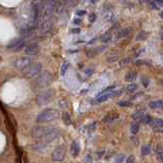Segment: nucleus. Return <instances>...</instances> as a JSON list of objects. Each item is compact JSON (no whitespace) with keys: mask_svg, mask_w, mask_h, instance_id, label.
<instances>
[{"mask_svg":"<svg viewBox=\"0 0 163 163\" xmlns=\"http://www.w3.org/2000/svg\"><path fill=\"white\" fill-rule=\"evenodd\" d=\"M59 117V111L54 108H47L41 111L37 116V122L39 124H45V122H50L55 120Z\"/></svg>","mask_w":163,"mask_h":163,"instance_id":"obj_1","label":"nucleus"},{"mask_svg":"<svg viewBox=\"0 0 163 163\" xmlns=\"http://www.w3.org/2000/svg\"><path fill=\"white\" fill-rule=\"evenodd\" d=\"M42 63L40 62H34L29 64L27 67L23 69V75L27 79H32L36 76H38L39 73L42 71Z\"/></svg>","mask_w":163,"mask_h":163,"instance_id":"obj_2","label":"nucleus"},{"mask_svg":"<svg viewBox=\"0 0 163 163\" xmlns=\"http://www.w3.org/2000/svg\"><path fill=\"white\" fill-rule=\"evenodd\" d=\"M53 82V76L48 71H43L39 73V76L36 79V84L39 88H46L49 87Z\"/></svg>","mask_w":163,"mask_h":163,"instance_id":"obj_3","label":"nucleus"},{"mask_svg":"<svg viewBox=\"0 0 163 163\" xmlns=\"http://www.w3.org/2000/svg\"><path fill=\"white\" fill-rule=\"evenodd\" d=\"M55 96V92L53 89H48L45 90V91L41 92L36 98V102L38 103V105H47L50 102L53 101Z\"/></svg>","mask_w":163,"mask_h":163,"instance_id":"obj_4","label":"nucleus"},{"mask_svg":"<svg viewBox=\"0 0 163 163\" xmlns=\"http://www.w3.org/2000/svg\"><path fill=\"white\" fill-rule=\"evenodd\" d=\"M55 129L53 126H43V125H39V126H34L31 130V136L35 139H41L45 137L46 134H50L53 132Z\"/></svg>","mask_w":163,"mask_h":163,"instance_id":"obj_5","label":"nucleus"},{"mask_svg":"<svg viewBox=\"0 0 163 163\" xmlns=\"http://www.w3.org/2000/svg\"><path fill=\"white\" fill-rule=\"evenodd\" d=\"M55 6H56L55 0H47V1L45 2V5L43 7V11H42L44 22L49 20V18L52 16L53 12L55 10Z\"/></svg>","mask_w":163,"mask_h":163,"instance_id":"obj_6","label":"nucleus"},{"mask_svg":"<svg viewBox=\"0 0 163 163\" xmlns=\"http://www.w3.org/2000/svg\"><path fill=\"white\" fill-rule=\"evenodd\" d=\"M24 38H15L7 44L6 48L8 50H12V52H18L24 47Z\"/></svg>","mask_w":163,"mask_h":163,"instance_id":"obj_7","label":"nucleus"},{"mask_svg":"<svg viewBox=\"0 0 163 163\" xmlns=\"http://www.w3.org/2000/svg\"><path fill=\"white\" fill-rule=\"evenodd\" d=\"M32 63V58L29 56H23L19 57V58L15 59L13 61V66L18 69H24V67H27L29 64Z\"/></svg>","mask_w":163,"mask_h":163,"instance_id":"obj_8","label":"nucleus"},{"mask_svg":"<svg viewBox=\"0 0 163 163\" xmlns=\"http://www.w3.org/2000/svg\"><path fill=\"white\" fill-rule=\"evenodd\" d=\"M65 157V148L64 146H58L52 152V160L55 162L62 161Z\"/></svg>","mask_w":163,"mask_h":163,"instance_id":"obj_9","label":"nucleus"},{"mask_svg":"<svg viewBox=\"0 0 163 163\" xmlns=\"http://www.w3.org/2000/svg\"><path fill=\"white\" fill-rule=\"evenodd\" d=\"M39 52H40V46H39V44H37V43L30 44L24 48V53H26V55H28V56L38 55Z\"/></svg>","mask_w":163,"mask_h":163,"instance_id":"obj_10","label":"nucleus"},{"mask_svg":"<svg viewBox=\"0 0 163 163\" xmlns=\"http://www.w3.org/2000/svg\"><path fill=\"white\" fill-rule=\"evenodd\" d=\"M121 94V91H110V92H107V93H104L102 94V95H99L97 98V101L98 102H104V101H107L108 99L112 97H115V96H119Z\"/></svg>","mask_w":163,"mask_h":163,"instance_id":"obj_11","label":"nucleus"},{"mask_svg":"<svg viewBox=\"0 0 163 163\" xmlns=\"http://www.w3.org/2000/svg\"><path fill=\"white\" fill-rule=\"evenodd\" d=\"M150 125L152 126L154 132L156 133H161L163 129V121L160 118H156V119H152L150 122Z\"/></svg>","mask_w":163,"mask_h":163,"instance_id":"obj_12","label":"nucleus"},{"mask_svg":"<svg viewBox=\"0 0 163 163\" xmlns=\"http://www.w3.org/2000/svg\"><path fill=\"white\" fill-rule=\"evenodd\" d=\"M57 136H58V132H57L56 129H54L53 132L46 134V136L43 137V138L39 139V140L42 143H45V144H49V143H51L52 141H54L55 139L57 138Z\"/></svg>","mask_w":163,"mask_h":163,"instance_id":"obj_13","label":"nucleus"},{"mask_svg":"<svg viewBox=\"0 0 163 163\" xmlns=\"http://www.w3.org/2000/svg\"><path fill=\"white\" fill-rule=\"evenodd\" d=\"M81 152V147H80V144L77 143L76 141L72 142V144L71 146V153L73 157H76L77 155L80 154Z\"/></svg>","mask_w":163,"mask_h":163,"instance_id":"obj_14","label":"nucleus"},{"mask_svg":"<svg viewBox=\"0 0 163 163\" xmlns=\"http://www.w3.org/2000/svg\"><path fill=\"white\" fill-rule=\"evenodd\" d=\"M117 117H118V115L115 112H110L107 114V115H105L103 117V122H105V124H111V122H113Z\"/></svg>","mask_w":163,"mask_h":163,"instance_id":"obj_15","label":"nucleus"},{"mask_svg":"<svg viewBox=\"0 0 163 163\" xmlns=\"http://www.w3.org/2000/svg\"><path fill=\"white\" fill-rule=\"evenodd\" d=\"M47 148H48V144H45V143H39V144L33 146V149H35L38 152H45Z\"/></svg>","mask_w":163,"mask_h":163,"instance_id":"obj_16","label":"nucleus"},{"mask_svg":"<svg viewBox=\"0 0 163 163\" xmlns=\"http://www.w3.org/2000/svg\"><path fill=\"white\" fill-rule=\"evenodd\" d=\"M133 31V28L132 27H129V28H125L124 30H121L119 33L117 34V38H124V37H128L130 32Z\"/></svg>","mask_w":163,"mask_h":163,"instance_id":"obj_17","label":"nucleus"},{"mask_svg":"<svg viewBox=\"0 0 163 163\" xmlns=\"http://www.w3.org/2000/svg\"><path fill=\"white\" fill-rule=\"evenodd\" d=\"M50 27H51L50 20L43 22L42 26H41V28H40V33H41V34H45V33H47L49 30H50Z\"/></svg>","mask_w":163,"mask_h":163,"instance_id":"obj_18","label":"nucleus"},{"mask_svg":"<svg viewBox=\"0 0 163 163\" xmlns=\"http://www.w3.org/2000/svg\"><path fill=\"white\" fill-rule=\"evenodd\" d=\"M136 79H137V72L134 71H129L124 76V80L126 82H129V83H132V82H134Z\"/></svg>","mask_w":163,"mask_h":163,"instance_id":"obj_19","label":"nucleus"},{"mask_svg":"<svg viewBox=\"0 0 163 163\" xmlns=\"http://www.w3.org/2000/svg\"><path fill=\"white\" fill-rule=\"evenodd\" d=\"M144 115H145L144 111H141V110H137V111H134L132 114V117L136 121H138V120H142V118L144 117Z\"/></svg>","mask_w":163,"mask_h":163,"instance_id":"obj_20","label":"nucleus"},{"mask_svg":"<svg viewBox=\"0 0 163 163\" xmlns=\"http://www.w3.org/2000/svg\"><path fill=\"white\" fill-rule=\"evenodd\" d=\"M162 100H156V101H151L149 103V107L152 109H158L162 107Z\"/></svg>","mask_w":163,"mask_h":163,"instance_id":"obj_21","label":"nucleus"},{"mask_svg":"<svg viewBox=\"0 0 163 163\" xmlns=\"http://www.w3.org/2000/svg\"><path fill=\"white\" fill-rule=\"evenodd\" d=\"M149 36V33H147L145 31H141L139 34L136 36V41H145Z\"/></svg>","mask_w":163,"mask_h":163,"instance_id":"obj_22","label":"nucleus"},{"mask_svg":"<svg viewBox=\"0 0 163 163\" xmlns=\"http://www.w3.org/2000/svg\"><path fill=\"white\" fill-rule=\"evenodd\" d=\"M139 130H140V124H138V122H134L130 125V132H132L133 134H137L139 133Z\"/></svg>","mask_w":163,"mask_h":163,"instance_id":"obj_23","label":"nucleus"},{"mask_svg":"<svg viewBox=\"0 0 163 163\" xmlns=\"http://www.w3.org/2000/svg\"><path fill=\"white\" fill-rule=\"evenodd\" d=\"M112 39V35L110 33H106L101 37V42L102 43H109Z\"/></svg>","mask_w":163,"mask_h":163,"instance_id":"obj_24","label":"nucleus"},{"mask_svg":"<svg viewBox=\"0 0 163 163\" xmlns=\"http://www.w3.org/2000/svg\"><path fill=\"white\" fill-rule=\"evenodd\" d=\"M151 153V146L149 144L143 145L142 146V154L146 156V155H149Z\"/></svg>","mask_w":163,"mask_h":163,"instance_id":"obj_25","label":"nucleus"},{"mask_svg":"<svg viewBox=\"0 0 163 163\" xmlns=\"http://www.w3.org/2000/svg\"><path fill=\"white\" fill-rule=\"evenodd\" d=\"M69 62L68 61H64V62L61 64V75L64 76L65 73H66V71H68V68H69Z\"/></svg>","mask_w":163,"mask_h":163,"instance_id":"obj_26","label":"nucleus"},{"mask_svg":"<svg viewBox=\"0 0 163 163\" xmlns=\"http://www.w3.org/2000/svg\"><path fill=\"white\" fill-rule=\"evenodd\" d=\"M137 89H138L137 84H134V83H130V84L128 85V87H126V91H128L129 93H134V92H136V91H137Z\"/></svg>","mask_w":163,"mask_h":163,"instance_id":"obj_27","label":"nucleus"},{"mask_svg":"<svg viewBox=\"0 0 163 163\" xmlns=\"http://www.w3.org/2000/svg\"><path fill=\"white\" fill-rule=\"evenodd\" d=\"M156 157L158 159V161L162 162L163 160V153H162V147L161 146H158L157 147V150H156Z\"/></svg>","mask_w":163,"mask_h":163,"instance_id":"obj_28","label":"nucleus"},{"mask_svg":"<svg viewBox=\"0 0 163 163\" xmlns=\"http://www.w3.org/2000/svg\"><path fill=\"white\" fill-rule=\"evenodd\" d=\"M63 121L66 125H69L71 124V115H69L68 112H64L63 113Z\"/></svg>","mask_w":163,"mask_h":163,"instance_id":"obj_29","label":"nucleus"},{"mask_svg":"<svg viewBox=\"0 0 163 163\" xmlns=\"http://www.w3.org/2000/svg\"><path fill=\"white\" fill-rule=\"evenodd\" d=\"M124 159H125L124 154H118L115 156V158H114V162L115 163H121V162H124Z\"/></svg>","mask_w":163,"mask_h":163,"instance_id":"obj_30","label":"nucleus"},{"mask_svg":"<svg viewBox=\"0 0 163 163\" xmlns=\"http://www.w3.org/2000/svg\"><path fill=\"white\" fill-rule=\"evenodd\" d=\"M97 54H98V53H97L96 49H90V50L87 51V56H88V57H91V58H93V57H95Z\"/></svg>","mask_w":163,"mask_h":163,"instance_id":"obj_31","label":"nucleus"},{"mask_svg":"<svg viewBox=\"0 0 163 163\" xmlns=\"http://www.w3.org/2000/svg\"><path fill=\"white\" fill-rule=\"evenodd\" d=\"M118 105L121 106V107H129V106L133 105V103L129 101H119L118 102Z\"/></svg>","mask_w":163,"mask_h":163,"instance_id":"obj_32","label":"nucleus"},{"mask_svg":"<svg viewBox=\"0 0 163 163\" xmlns=\"http://www.w3.org/2000/svg\"><path fill=\"white\" fill-rule=\"evenodd\" d=\"M142 121L146 124H150V122L152 121V117L151 115H144V117L142 118Z\"/></svg>","mask_w":163,"mask_h":163,"instance_id":"obj_33","label":"nucleus"},{"mask_svg":"<svg viewBox=\"0 0 163 163\" xmlns=\"http://www.w3.org/2000/svg\"><path fill=\"white\" fill-rule=\"evenodd\" d=\"M116 88V86H114V85H112V86H109V87H107V88H105L103 91H102L99 95H102V94H104V93H107V92H110V91H113L114 89Z\"/></svg>","mask_w":163,"mask_h":163,"instance_id":"obj_34","label":"nucleus"},{"mask_svg":"<svg viewBox=\"0 0 163 163\" xmlns=\"http://www.w3.org/2000/svg\"><path fill=\"white\" fill-rule=\"evenodd\" d=\"M118 60V55H113V56H109L107 58L108 62H115Z\"/></svg>","mask_w":163,"mask_h":163,"instance_id":"obj_35","label":"nucleus"},{"mask_svg":"<svg viewBox=\"0 0 163 163\" xmlns=\"http://www.w3.org/2000/svg\"><path fill=\"white\" fill-rule=\"evenodd\" d=\"M97 20V15L95 13H91L89 15V22L90 23H95Z\"/></svg>","mask_w":163,"mask_h":163,"instance_id":"obj_36","label":"nucleus"},{"mask_svg":"<svg viewBox=\"0 0 163 163\" xmlns=\"http://www.w3.org/2000/svg\"><path fill=\"white\" fill-rule=\"evenodd\" d=\"M125 163H136V160H134V155H129V156L126 158Z\"/></svg>","mask_w":163,"mask_h":163,"instance_id":"obj_37","label":"nucleus"},{"mask_svg":"<svg viewBox=\"0 0 163 163\" xmlns=\"http://www.w3.org/2000/svg\"><path fill=\"white\" fill-rule=\"evenodd\" d=\"M93 72H94V67H89V68H87L85 71V73H86V76H90L91 75H93Z\"/></svg>","mask_w":163,"mask_h":163,"instance_id":"obj_38","label":"nucleus"},{"mask_svg":"<svg viewBox=\"0 0 163 163\" xmlns=\"http://www.w3.org/2000/svg\"><path fill=\"white\" fill-rule=\"evenodd\" d=\"M142 83H143V86H144V87H148L149 86V79L148 77H146V76L142 77Z\"/></svg>","mask_w":163,"mask_h":163,"instance_id":"obj_39","label":"nucleus"},{"mask_svg":"<svg viewBox=\"0 0 163 163\" xmlns=\"http://www.w3.org/2000/svg\"><path fill=\"white\" fill-rule=\"evenodd\" d=\"M87 14V11L86 10H77L76 11V15H79V16H84Z\"/></svg>","mask_w":163,"mask_h":163,"instance_id":"obj_40","label":"nucleus"},{"mask_svg":"<svg viewBox=\"0 0 163 163\" xmlns=\"http://www.w3.org/2000/svg\"><path fill=\"white\" fill-rule=\"evenodd\" d=\"M149 4L151 5V7L153 8V9H155V10H159V6H157L156 4H155L154 2H150Z\"/></svg>","mask_w":163,"mask_h":163,"instance_id":"obj_41","label":"nucleus"},{"mask_svg":"<svg viewBox=\"0 0 163 163\" xmlns=\"http://www.w3.org/2000/svg\"><path fill=\"white\" fill-rule=\"evenodd\" d=\"M82 23V18H75L72 20V24H80Z\"/></svg>","mask_w":163,"mask_h":163,"instance_id":"obj_42","label":"nucleus"},{"mask_svg":"<svg viewBox=\"0 0 163 163\" xmlns=\"http://www.w3.org/2000/svg\"><path fill=\"white\" fill-rule=\"evenodd\" d=\"M154 3L156 4L157 6L161 7V6H162V4H163V1H162V0H155V2H154Z\"/></svg>","mask_w":163,"mask_h":163,"instance_id":"obj_43","label":"nucleus"},{"mask_svg":"<svg viewBox=\"0 0 163 163\" xmlns=\"http://www.w3.org/2000/svg\"><path fill=\"white\" fill-rule=\"evenodd\" d=\"M71 33H72V34H80L81 30H80V29H77V28H75V29H72V30H71Z\"/></svg>","mask_w":163,"mask_h":163,"instance_id":"obj_44","label":"nucleus"},{"mask_svg":"<svg viewBox=\"0 0 163 163\" xmlns=\"http://www.w3.org/2000/svg\"><path fill=\"white\" fill-rule=\"evenodd\" d=\"M144 52H145V48H142L141 50H139V52H138L137 54H136V56H137V57H139V56H140V55H142V54H143V53H144Z\"/></svg>","mask_w":163,"mask_h":163,"instance_id":"obj_45","label":"nucleus"},{"mask_svg":"<svg viewBox=\"0 0 163 163\" xmlns=\"http://www.w3.org/2000/svg\"><path fill=\"white\" fill-rule=\"evenodd\" d=\"M79 52V50L77 49H75V50H68L67 53H69V54H73V53H77Z\"/></svg>","mask_w":163,"mask_h":163,"instance_id":"obj_46","label":"nucleus"},{"mask_svg":"<svg viewBox=\"0 0 163 163\" xmlns=\"http://www.w3.org/2000/svg\"><path fill=\"white\" fill-rule=\"evenodd\" d=\"M98 38H94V39H92V40H90L89 41V43H88V45H91V44H94L96 42V40H97Z\"/></svg>","mask_w":163,"mask_h":163,"instance_id":"obj_47","label":"nucleus"},{"mask_svg":"<svg viewBox=\"0 0 163 163\" xmlns=\"http://www.w3.org/2000/svg\"><path fill=\"white\" fill-rule=\"evenodd\" d=\"M140 3H150L151 0H139Z\"/></svg>","mask_w":163,"mask_h":163,"instance_id":"obj_48","label":"nucleus"},{"mask_svg":"<svg viewBox=\"0 0 163 163\" xmlns=\"http://www.w3.org/2000/svg\"><path fill=\"white\" fill-rule=\"evenodd\" d=\"M80 43H84V41H82V40H79V41H76V42L75 44H80Z\"/></svg>","mask_w":163,"mask_h":163,"instance_id":"obj_49","label":"nucleus"},{"mask_svg":"<svg viewBox=\"0 0 163 163\" xmlns=\"http://www.w3.org/2000/svg\"><path fill=\"white\" fill-rule=\"evenodd\" d=\"M90 2H91L92 4H95L97 2V0H90Z\"/></svg>","mask_w":163,"mask_h":163,"instance_id":"obj_50","label":"nucleus"},{"mask_svg":"<svg viewBox=\"0 0 163 163\" xmlns=\"http://www.w3.org/2000/svg\"><path fill=\"white\" fill-rule=\"evenodd\" d=\"M33 1H35V2H37V1H38V0H33Z\"/></svg>","mask_w":163,"mask_h":163,"instance_id":"obj_51","label":"nucleus"}]
</instances>
